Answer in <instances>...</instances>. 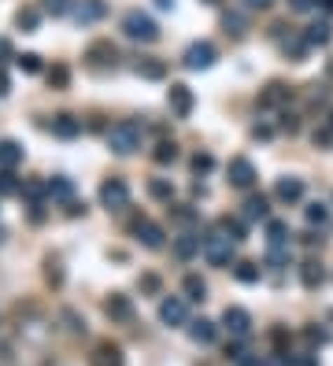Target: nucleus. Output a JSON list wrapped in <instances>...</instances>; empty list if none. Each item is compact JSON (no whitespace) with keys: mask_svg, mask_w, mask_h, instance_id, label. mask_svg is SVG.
I'll return each instance as SVG.
<instances>
[{"mask_svg":"<svg viewBox=\"0 0 333 366\" xmlns=\"http://www.w3.org/2000/svg\"><path fill=\"white\" fill-rule=\"evenodd\" d=\"M141 137H145V126L134 122V119H122L108 129V148L115 155H134L141 148Z\"/></svg>","mask_w":333,"mask_h":366,"instance_id":"f257e3e1","label":"nucleus"},{"mask_svg":"<svg viewBox=\"0 0 333 366\" xmlns=\"http://www.w3.org/2000/svg\"><path fill=\"white\" fill-rule=\"evenodd\" d=\"M234 237H229L226 230H215V233H204L200 237V252L204 259H208L211 267H229L234 263Z\"/></svg>","mask_w":333,"mask_h":366,"instance_id":"f03ea898","label":"nucleus"},{"mask_svg":"<svg viewBox=\"0 0 333 366\" xmlns=\"http://www.w3.org/2000/svg\"><path fill=\"white\" fill-rule=\"evenodd\" d=\"M122 34L130 37V41H145V45H152L160 37V26L152 22L145 11H126L122 15Z\"/></svg>","mask_w":333,"mask_h":366,"instance_id":"7ed1b4c3","label":"nucleus"},{"mask_svg":"<svg viewBox=\"0 0 333 366\" xmlns=\"http://www.w3.org/2000/svg\"><path fill=\"white\" fill-rule=\"evenodd\" d=\"M100 204H104L108 211H122V207H130V185H126L122 178H108L104 185H100Z\"/></svg>","mask_w":333,"mask_h":366,"instance_id":"20e7f679","label":"nucleus"},{"mask_svg":"<svg viewBox=\"0 0 333 366\" xmlns=\"http://www.w3.org/2000/svg\"><path fill=\"white\" fill-rule=\"evenodd\" d=\"M215 59H219V52H215V45L211 41H193L185 48V67L189 71H211L215 67Z\"/></svg>","mask_w":333,"mask_h":366,"instance_id":"39448f33","label":"nucleus"},{"mask_svg":"<svg viewBox=\"0 0 333 366\" xmlns=\"http://www.w3.org/2000/svg\"><path fill=\"white\" fill-rule=\"evenodd\" d=\"M166 104H171V111L178 115V119H189L197 108V97H193V89L182 85V82H174L171 89H166Z\"/></svg>","mask_w":333,"mask_h":366,"instance_id":"423d86ee","label":"nucleus"},{"mask_svg":"<svg viewBox=\"0 0 333 366\" xmlns=\"http://www.w3.org/2000/svg\"><path fill=\"white\" fill-rule=\"evenodd\" d=\"M160 322H163V325H185V322H189V304H185V296H163V300H160Z\"/></svg>","mask_w":333,"mask_h":366,"instance_id":"0eeeda50","label":"nucleus"},{"mask_svg":"<svg viewBox=\"0 0 333 366\" xmlns=\"http://www.w3.org/2000/svg\"><path fill=\"white\" fill-rule=\"evenodd\" d=\"M222 325L229 330V337L245 341V337L252 333V315H248L245 307H226V311H222Z\"/></svg>","mask_w":333,"mask_h":366,"instance_id":"6e6552de","label":"nucleus"},{"mask_svg":"<svg viewBox=\"0 0 333 366\" xmlns=\"http://www.w3.org/2000/svg\"><path fill=\"white\" fill-rule=\"evenodd\" d=\"M85 59H89V67L104 71V67H115L119 52H115V45H111V41H93V45L85 48Z\"/></svg>","mask_w":333,"mask_h":366,"instance_id":"1a4fd4ad","label":"nucleus"},{"mask_svg":"<svg viewBox=\"0 0 333 366\" xmlns=\"http://www.w3.org/2000/svg\"><path fill=\"white\" fill-rule=\"evenodd\" d=\"M229 185H234V189H252L255 185V167H252V160H245V155L229 160Z\"/></svg>","mask_w":333,"mask_h":366,"instance_id":"9d476101","label":"nucleus"},{"mask_svg":"<svg viewBox=\"0 0 333 366\" xmlns=\"http://www.w3.org/2000/svg\"><path fill=\"white\" fill-rule=\"evenodd\" d=\"M134 233H137V241L152 248V252H160L163 248V230L156 226V222H148V218H134Z\"/></svg>","mask_w":333,"mask_h":366,"instance_id":"9b49d317","label":"nucleus"},{"mask_svg":"<svg viewBox=\"0 0 333 366\" xmlns=\"http://www.w3.org/2000/svg\"><path fill=\"white\" fill-rule=\"evenodd\" d=\"M104 311H108L111 322H130L134 318V304H130V296H122V293H115L104 304Z\"/></svg>","mask_w":333,"mask_h":366,"instance_id":"f8f14e48","label":"nucleus"},{"mask_svg":"<svg viewBox=\"0 0 333 366\" xmlns=\"http://www.w3.org/2000/svg\"><path fill=\"white\" fill-rule=\"evenodd\" d=\"M289 97H292V89H289V85L271 82V85H267L263 93H260V100H255V104H260V108H281V104H285Z\"/></svg>","mask_w":333,"mask_h":366,"instance_id":"ddd939ff","label":"nucleus"},{"mask_svg":"<svg viewBox=\"0 0 333 366\" xmlns=\"http://www.w3.org/2000/svg\"><path fill=\"white\" fill-rule=\"evenodd\" d=\"M274 196H278L281 204H297L300 196H304V181H300V178H278Z\"/></svg>","mask_w":333,"mask_h":366,"instance_id":"4468645a","label":"nucleus"},{"mask_svg":"<svg viewBox=\"0 0 333 366\" xmlns=\"http://www.w3.org/2000/svg\"><path fill=\"white\" fill-rule=\"evenodd\" d=\"M89 363H93V366H122V348L104 341V344H97V351H93V359H89Z\"/></svg>","mask_w":333,"mask_h":366,"instance_id":"2eb2a0df","label":"nucleus"},{"mask_svg":"<svg viewBox=\"0 0 333 366\" xmlns=\"http://www.w3.org/2000/svg\"><path fill=\"white\" fill-rule=\"evenodd\" d=\"M52 134L63 137V141L78 137L82 134V119H74V115H56V119H52Z\"/></svg>","mask_w":333,"mask_h":366,"instance_id":"dca6fc26","label":"nucleus"},{"mask_svg":"<svg viewBox=\"0 0 333 366\" xmlns=\"http://www.w3.org/2000/svg\"><path fill=\"white\" fill-rule=\"evenodd\" d=\"M200 252V237H197V233H178V237H174V255L178 259H193Z\"/></svg>","mask_w":333,"mask_h":366,"instance_id":"f3484780","label":"nucleus"},{"mask_svg":"<svg viewBox=\"0 0 333 366\" xmlns=\"http://www.w3.org/2000/svg\"><path fill=\"white\" fill-rule=\"evenodd\" d=\"M22 163V145L19 141H0V167L4 171H11V167Z\"/></svg>","mask_w":333,"mask_h":366,"instance_id":"a211bd4d","label":"nucleus"},{"mask_svg":"<svg viewBox=\"0 0 333 366\" xmlns=\"http://www.w3.org/2000/svg\"><path fill=\"white\" fill-rule=\"evenodd\" d=\"M323 267L315 263V259H307V263H300V281H304V289H318L323 285Z\"/></svg>","mask_w":333,"mask_h":366,"instance_id":"6ab92c4d","label":"nucleus"},{"mask_svg":"<svg viewBox=\"0 0 333 366\" xmlns=\"http://www.w3.org/2000/svg\"><path fill=\"white\" fill-rule=\"evenodd\" d=\"M245 215L271 222V200H267V196H248V200H245Z\"/></svg>","mask_w":333,"mask_h":366,"instance_id":"aec40b11","label":"nucleus"},{"mask_svg":"<svg viewBox=\"0 0 333 366\" xmlns=\"http://www.w3.org/2000/svg\"><path fill=\"white\" fill-rule=\"evenodd\" d=\"M189 337H193L197 344H211L215 341V322H208V318L189 322Z\"/></svg>","mask_w":333,"mask_h":366,"instance_id":"412c9836","label":"nucleus"},{"mask_svg":"<svg viewBox=\"0 0 333 366\" xmlns=\"http://www.w3.org/2000/svg\"><path fill=\"white\" fill-rule=\"evenodd\" d=\"M267 241H271V248H285L289 244V226L281 218H271L267 222Z\"/></svg>","mask_w":333,"mask_h":366,"instance_id":"4be33fe9","label":"nucleus"},{"mask_svg":"<svg viewBox=\"0 0 333 366\" xmlns=\"http://www.w3.org/2000/svg\"><path fill=\"white\" fill-rule=\"evenodd\" d=\"M234 278L245 281V285H255V281L263 278V270H260V263H248V259H241V263H234Z\"/></svg>","mask_w":333,"mask_h":366,"instance_id":"5701e85b","label":"nucleus"},{"mask_svg":"<svg viewBox=\"0 0 333 366\" xmlns=\"http://www.w3.org/2000/svg\"><path fill=\"white\" fill-rule=\"evenodd\" d=\"M304 41H307V48L330 45V22H311V26L304 30Z\"/></svg>","mask_w":333,"mask_h":366,"instance_id":"b1692460","label":"nucleus"},{"mask_svg":"<svg viewBox=\"0 0 333 366\" xmlns=\"http://www.w3.org/2000/svg\"><path fill=\"white\" fill-rule=\"evenodd\" d=\"M71 11H74V19H78V22H93V19L104 15V4H100V0H85V4L71 8Z\"/></svg>","mask_w":333,"mask_h":366,"instance_id":"393cba45","label":"nucleus"},{"mask_svg":"<svg viewBox=\"0 0 333 366\" xmlns=\"http://www.w3.org/2000/svg\"><path fill=\"white\" fill-rule=\"evenodd\" d=\"M185 300H197V304H200V300H208V281L197 278V274H189V278H185Z\"/></svg>","mask_w":333,"mask_h":366,"instance_id":"a878e982","label":"nucleus"},{"mask_svg":"<svg viewBox=\"0 0 333 366\" xmlns=\"http://www.w3.org/2000/svg\"><path fill=\"white\" fill-rule=\"evenodd\" d=\"M48 196H52V200H71L74 185H71L67 178H52V181H48Z\"/></svg>","mask_w":333,"mask_h":366,"instance_id":"bb28decb","label":"nucleus"},{"mask_svg":"<svg viewBox=\"0 0 333 366\" xmlns=\"http://www.w3.org/2000/svg\"><path fill=\"white\" fill-rule=\"evenodd\" d=\"M307 222H311V226H326V222H330V207L323 200L307 204Z\"/></svg>","mask_w":333,"mask_h":366,"instance_id":"cd10ccee","label":"nucleus"},{"mask_svg":"<svg viewBox=\"0 0 333 366\" xmlns=\"http://www.w3.org/2000/svg\"><path fill=\"white\" fill-rule=\"evenodd\" d=\"M134 71H137V74H145V78H163V74H166V67H163L160 59H137V63H134Z\"/></svg>","mask_w":333,"mask_h":366,"instance_id":"c85d7f7f","label":"nucleus"},{"mask_svg":"<svg viewBox=\"0 0 333 366\" xmlns=\"http://www.w3.org/2000/svg\"><path fill=\"white\" fill-rule=\"evenodd\" d=\"M178 160V145H174V141H160V145H156V163H174Z\"/></svg>","mask_w":333,"mask_h":366,"instance_id":"c756f323","label":"nucleus"},{"mask_svg":"<svg viewBox=\"0 0 333 366\" xmlns=\"http://www.w3.org/2000/svg\"><path fill=\"white\" fill-rule=\"evenodd\" d=\"M148 192L156 196V200H171V196H174V185H171V181H163V178H152V181H148Z\"/></svg>","mask_w":333,"mask_h":366,"instance_id":"7c9ffc66","label":"nucleus"},{"mask_svg":"<svg viewBox=\"0 0 333 366\" xmlns=\"http://www.w3.org/2000/svg\"><path fill=\"white\" fill-rule=\"evenodd\" d=\"M222 26H226V34L241 37V34H245V15H237V11H226V15H222Z\"/></svg>","mask_w":333,"mask_h":366,"instance_id":"2f4dec72","label":"nucleus"},{"mask_svg":"<svg viewBox=\"0 0 333 366\" xmlns=\"http://www.w3.org/2000/svg\"><path fill=\"white\" fill-rule=\"evenodd\" d=\"M222 230H226L234 241H245V233H248V230H245V222H241V218H229V215L222 218Z\"/></svg>","mask_w":333,"mask_h":366,"instance_id":"473e14b6","label":"nucleus"},{"mask_svg":"<svg viewBox=\"0 0 333 366\" xmlns=\"http://www.w3.org/2000/svg\"><path fill=\"white\" fill-rule=\"evenodd\" d=\"M15 63H19V67L27 71V74H37V71H41V56H34V52H22Z\"/></svg>","mask_w":333,"mask_h":366,"instance_id":"72a5a7b5","label":"nucleus"},{"mask_svg":"<svg viewBox=\"0 0 333 366\" xmlns=\"http://www.w3.org/2000/svg\"><path fill=\"white\" fill-rule=\"evenodd\" d=\"M15 22H19L27 34H30V30H37V11H34V8H22L19 15H15Z\"/></svg>","mask_w":333,"mask_h":366,"instance_id":"f704fd0d","label":"nucleus"},{"mask_svg":"<svg viewBox=\"0 0 333 366\" xmlns=\"http://www.w3.org/2000/svg\"><path fill=\"white\" fill-rule=\"evenodd\" d=\"M211 167H215V160H211L208 152H197V155H193V171H197V174H208Z\"/></svg>","mask_w":333,"mask_h":366,"instance_id":"c9c22d12","label":"nucleus"},{"mask_svg":"<svg viewBox=\"0 0 333 366\" xmlns=\"http://www.w3.org/2000/svg\"><path fill=\"white\" fill-rule=\"evenodd\" d=\"M174 218L185 222V226H193V222H197V211H193L189 204H178V207H174Z\"/></svg>","mask_w":333,"mask_h":366,"instance_id":"e433bc0d","label":"nucleus"},{"mask_svg":"<svg viewBox=\"0 0 333 366\" xmlns=\"http://www.w3.org/2000/svg\"><path fill=\"white\" fill-rule=\"evenodd\" d=\"M15 189H19L15 174H11V171H0V196H8V192H15Z\"/></svg>","mask_w":333,"mask_h":366,"instance_id":"4c0bfd02","label":"nucleus"},{"mask_svg":"<svg viewBox=\"0 0 333 366\" xmlns=\"http://www.w3.org/2000/svg\"><path fill=\"white\" fill-rule=\"evenodd\" d=\"M22 192H27V196H30V200L37 204V200H41V196L48 192V185H41V181H27V185H22Z\"/></svg>","mask_w":333,"mask_h":366,"instance_id":"58836bf2","label":"nucleus"},{"mask_svg":"<svg viewBox=\"0 0 333 366\" xmlns=\"http://www.w3.org/2000/svg\"><path fill=\"white\" fill-rule=\"evenodd\" d=\"M304 337H307V344H311V348H323V344H326V333H323V330H315V325H307Z\"/></svg>","mask_w":333,"mask_h":366,"instance_id":"ea45409f","label":"nucleus"},{"mask_svg":"<svg viewBox=\"0 0 333 366\" xmlns=\"http://www.w3.org/2000/svg\"><path fill=\"white\" fill-rule=\"evenodd\" d=\"M141 289H145V293H152V296H156V293L163 289V285H160V278H156V274H141Z\"/></svg>","mask_w":333,"mask_h":366,"instance_id":"a19ab883","label":"nucleus"},{"mask_svg":"<svg viewBox=\"0 0 333 366\" xmlns=\"http://www.w3.org/2000/svg\"><path fill=\"white\" fill-rule=\"evenodd\" d=\"M45 11H52V15H67L71 0H45Z\"/></svg>","mask_w":333,"mask_h":366,"instance_id":"79ce46f5","label":"nucleus"},{"mask_svg":"<svg viewBox=\"0 0 333 366\" xmlns=\"http://www.w3.org/2000/svg\"><path fill=\"white\" fill-rule=\"evenodd\" d=\"M48 82H52L56 89H63V85H67V67H52V71H48Z\"/></svg>","mask_w":333,"mask_h":366,"instance_id":"37998d69","label":"nucleus"},{"mask_svg":"<svg viewBox=\"0 0 333 366\" xmlns=\"http://www.w3.org/2000/svg\"><path fill=\"white\" fill-rule=\"evenodd\" d=\"M278 126H281V129H289V134H297V129H300V119H297V115H289V111H285V115H281V122H278Z\"/></svg>","mask_w":333,"mask_h":366,"instance_id":"c03bdc74","label":"nucleus"},{"mask_svg":"<svg viewBox=\"0 0 333 366\" xmlns=\"http://www.w3.org/2000/svg\"><path fill=\"white\" fill-rule=\"evenodd\" d=\"M311 137H315V145H333V129H330V126H323V129H315V134H311Z\"/></svg>","mask_w":333,"mask_h":366,"instance_id":"a18cd8bd","label":"nucleus"},{"mask_svg":"<svg viewBox=\"0 0 333 366\" xmlns=\"http://www.w3.org/2000/svg\"><path fill=\"white\" fill-rule=\"evenodd\" d=\"M63 318L71 322V330H74V333H85V322H82L78 315H74V311H63Z\"/></svg>","mask_w":333,"mask_h":366,"instance_id":"49530a36","label":"nucleus"},{"mask_svg":"<svg viewBox=\"0 0 333 366\" xmlns=\"http://www.w3.org/2000/svg\"><path fill=\"white\" fill-rule=\"evenodd\" d=\"M285 366H315V356H300V359L285 356Z\"/></svg>","mask_w":333,"mask_h":366,"instance_id":"de8ad7c7","label":"nucleus"},{"mask_svg":"<svg viewBox=\"0 0 333 366\" xmlns=\"http://www.w3.org/2000/svg\"><path fill=\"white\" fill-rule=\"evenodd\" d=\"M315 4H318V0H289V8H292V11H311Z\"/></svg>","mask_w":333,"mask_h":366,"instance_id":"09e8293b","label":"nucleus"},{"mask_svg":"<svg viewBox=\"0 0 333 366\" xmlns=\"http://www.w3.org/2000/svg\"><path fill=\"white\" fill-rule=\"evenodd\" d=\"M271 341H274L278 348H285V344H289V333H285V330H271Z\"/></svg>","mask_w":333,"mask_h":366,"instance_id":"8fccbe9b","label":"nucleus"},{"mask_svg":"<svg viewBox=\"0 0 333 366\" xmlns=\"http://www.w3.org/2000/svg\"><path fill=\"white\" fill-rule=\"evenodd\" d=\"M237 366H263L260 356H237Z\"/></svg>","mask_w":333,"mask_h":366,"instance_id":"3c124183","label":"nucleus"},{"mask_svg":"<svg viewBox=\"0 0 333 366\" xmlns=\"http://www.w3.org/2000/svg\"><path fill=\"white\" fill-rule=\"evenodd\" d=\"M274 0H245V8H252V11H263V8H271Z\"/></svg>","mask_w":333,"mask_h":366,"instance_id":"603ef678","label":"nucleus"},{"mask_svg":"<svg viewBox=\"0 0 333 366\" xmlns=\"http://www.w3.org/2000/svg\"><path fill=\"white\" fill-rule=\"evenodd\" d=\"M252 137H263L267 141V137H271V126H252Z\"/></svg>","mask_w":333,"mask_h":366,"instance_id":"864d4df0","label":"nucleus"},{"mask_svg":"<svg viewBox=\"0 0 333 366\" xmlns=\"http://www.w3.org/2000/svg\"><path fill=\"white\" fill-rule=\"evenodd\" d=\"M8 89H11V82H8V74H4V71H0V97H4V93H8Z\"/></svg>","mask_w":333,"mask_h":366,"instance_id":"5fc2aeb1","label":"nucleus"},{"mask_svg":"<svg viewBox=\"0 0 333 366\" xmlns=\"http://www.w3.org/2000/svg\"><path fill=\"white\" fill-rule=\"evenodd\" d=\"M156 8H160V11H171V8H174V0H156Z\"/></svg>","mask_w":333,"mask_h":366,"instance_id":"6e6d98bb","label":"nucleus"},{"mask_svg":"<svg viewBox=\"0 0 333 366\" xmlns=\"http://www.w3.org/2000/svg\"><path fill=\"white\" fill-rule=\"evenodd\" d=\"M0 56H11V45L8 41H0Z\"/></svg>","mask_w":333,"mask_h":366,"instance_id":"4d7b16f0","label":"nucleus"},{"mask_svg":"<svg viewBox=\"0 0 333 366\" xmlns=\"http://www.w3.org/2000/svg\"><path fill=\"white\" fill-rule=\"evenodd\" d=\"M326 74H330V78H333V59H330V63H326Z\"/></svg>","mask_w":333,"mask_h":366,"instance_id":"13d9d810","label":"nucleus"},{"mask_svg":"<svg viewBox=\"0 0 333 366\" xmlns=\"http://www.w3.org/2000/svg\"><path fill=\"white\" fill-rule=\"evenodd\" d=\"M330 129H333V115H330Z\"/></svg>","mask_w":333,"mask_h":366,"instance_id":"bf43d9fd","label":"nucleus"},{"mask_svg":"<svg viewBox=\"0 0 333 366\" xmlns=\"http://www.w3.org/2000/svg\"><path fill=\"white\" fill-rule=\"evenodd\" d=\"M208 4H219V0H208Z\"/></svg>","mask_w":333,"mask_h":366,"instance_id":"052dcab7","label":"nucleus"}]
</instances>
